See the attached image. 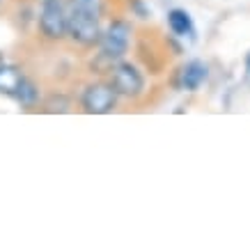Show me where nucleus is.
Returning a JSON list of instances; mask_svg holds the SVG:
<instances>
[{"label":"nucleus","mask_w":250,"mask_h":250,"mask_svg":"<svg viewBox=\"0 0 250 250\" xmlns=\"http://www.w3.org/2000/svg\"><path fill=\"white\" fill-rule=\"evenodd\" d=\"M131 37H133V25L126 19H113L106 25V30H101V37H99L97 67L101 64L104 71H110L115 62L124 60V55L129 53Z\"/></svg>","instance_id":"1"},{"label":"nucleus","mask_w":250,"mask_h":250,"mask_svg":"<svg viewBox=\"0 0 250 250\" xmlns=\"http://www.w3.org/2000/svg\"><path fill=\"white\" fill-rule=\"evenodd\" d=\"M37 28L46 42L67 39V0H42Z\"/></svg>","instance_id":"2"},{"label":"nucleus","mask_w":250,"mask_h":250,"mask_svg":"<svg viewBox=\"0 0 250 250\" xmlns=\"http://www.w3.org/2000/svg\"><path fill=\"white\" fill-rule=\"evenodd\" d=\"M108 85L115 90L117 97L124 99H138L145 94V76L143 71L131 64V62H115L108 71Z\"/></svg>","instance_id":"3"},{"label":"nucleus","mask_w":250,"mask_h":250,"mask_svg":"<svg viewBox=\"0 0 250 250\" xmlns=\"http://www.w3.org/2000/svg\"><path fill=\"white\" fill-rule=\"evenodd\" d=\"M67 37L83 48L97 46L101 37V19L78 9H67Z\"/></svg>","instance_id":"4"},{"label":"nucleus","mask_w":250,"mask_h":250,"mask_svg":"<svg viewBox=\"0 0 250 250\" xmlns=\"http://www.w3.org/2000/svg\"><path fill=\"white\" fill-rule=\"evenodd\" d=\"M117 94L106 83H90L81 94V108L87 115H108L117 106Z\"/></svg>","instance_id":"5"},{"label":"nucleus","mask_w":250,"mask_h":250,"mask_svg":"<svg viewBox=\"0 0 250 250\" xmlns=\"http://www.w3.org/2000/svg\"><path fill=\"white\" fill-rule=\"evenodd\" d=\"M209 81V67L202 60H188L186 64L177 69L174 74V87L182 92H197Z\"/></svg>","instance_id":"6"},{"label":"nucleus","mask_w":250,"mask_h":250,"mask_svg":"<svg viewBox=\"0 0 250 250\" xmlns=\"http://www.w3.org/2000/svg\"><path fill=\"white\" fill-rule=\"evenodd\" d=\"M167 28L174 37L179 39H195V23H193V16L182 7H172L167 12Z\"/></svg>","instance_id":"7"},{"label":"nucleus","mask_w":250,"mask_h":250,"mask_svg":"<svg viewBox=\"0 0 250 250\" xmlns=\"http://www.w3.org/2000/svg\"><path fill=\"white\" fill-rule=\"evenodd\" d=\"M39 94H42V92H39L37 83H35V81H30V78L23 76L12 99H16V101H19L21 106H25V108H35L39 104Z\"/></svg>","instance_id":"8"},{"label":"nucleus","mask_w":250,"mask_h":250,"mask_svg":"<svg viewBox=\"0 0 250 250\" xmlns=\"http://www.w3.org/2000/svg\"><path fill=\"white\" fill-rule=\"evenodd\" d=\"M21 69L14 67V64H2L0 67V94H7V97H14L16 87H19V83H21Z\"/></svg>","instance_id":"9"},{"label":"nucleus","mask_w":250,"mask_h":250,"mask_svg":"<svg viewBox=\"0 0 250 250\" xmlns=\"http://www.w3.org/2000/svg\"><path fill=\"white\" fill-rule=\"evenodd\" d=\"M67 9H78V12L92 14L97 19H104V14H106V0H67Z\"/></svg>","instance_id":"10"},{"label":"nucleus","mask_w":250,"mask_h":250,"mask_svg":"<svg viewBox=\"0 0 250 250\" xmlns=\"http://www.w3.org/2000/svg\"><path fill=\"white\" fill-rule=\"evenodd\" d=\"M44 110L46 113H69L71 110V99L64 94H51L44 101Z\"/></svg>","instance_id":"11"},{"label":"nucleus","mask_w":250,"mask_h":250,"mask_svg":"<svg viewBox=\"0 0 250 250\" xmlns=\"http://www.w3.org/2000/svg\"><path fill=\"white\" fill-rule=\"evenodd\" d=\"M129 7H131V12H133V16L143 19V21H147V19L152 16V9L147 7L143 0H129Z\"/></svg>","instance_id":"12"},{"label":"nucleus","mask_w":250,"mask_h":250,"mask_svg":"<svg viewBox=\"0 0 250 250\" xmlns=\"http://www.w3.org/2000/svg\"><path fill=\"white\" fill-rule=\"evenodd\" d=\"M2 64H5V58H2V53H0V67H2Z\"/></svg>","instance_id":"13"},{"label":"nucleus","mask_w":250,"mask_h":250,"mask_svg":"<svg viewBox=\"0 0 250 250\" xmlns=\"http://www.w3.org/2000/svg\"><path fill=\"white\" fill-rule=\"evenodd\" d=\"M246 64H248V71H250V55H248V60H246Z\"/></svg>","instance_id":"14"},{"label":"nucleus","mask_w":250,"mask_h":250,"mask_svg":"<svg viewBox=\"0 0 250 250\" xmlns=\"http://www.w3.org/2000/svg\"><path fill=\"white\" fill-rule=\"evenodd\" d=\"M0 2H2V0H0Z\"/></svg>","instance_id":"15"}]
</instances>
